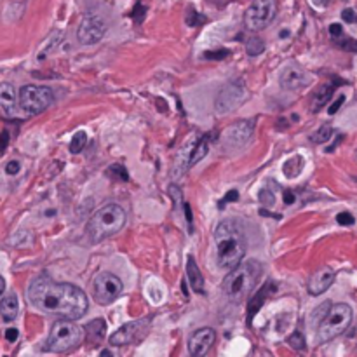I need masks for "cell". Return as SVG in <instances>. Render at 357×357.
<instances>
[{"label":"cell","instance_id":"24","mask_svg":"<svg viewBox=\"0 0 357 357\" xmlns=\"http://www.w3.org/2000/svg\"><path fill=\"white\" fill-rule=\"evenodd\" d=\"M303 165L305 159L300 157V155H294V157H291L290 161L282 165V171H284V174L288 178H296L301 173V169H303Z\"/></svg>","mask_w":357,"mask_h":357},{"label":"cell","instance_id":"12","mask_svg":"<svg viewBox=\"0 0 357 357\" xmlns=\"http://www.w3.org/2000/svg\"><path fill=\"white\" fill-rule=\"evenodd\" d=\"M105 30H106L105 23H103V19L99 16L87 14L84 16L79 30H77V38H79V42L82 45L98 44L103 38V35H105Z\"/></svg>","mask_w":357,"mask_h":357},{"label":"cell","instance_id":"25","mask_svg":"<svg viewBox=\"0 0 357 357\" xmlns=\"http://www.w3.org/2000/svg\"><path fill=\"white\" fill-rule=\"evenodd\" d=\"M86 145H87L86 131H77L75 134H73V138H71V141H70V152L71 154H80V152L86 148Z\"/></svg>","mask_w":357,"mask_h":357},{"label":"cell","instance_id":"14","mask_svg":"<svg viewBox=\"0 0 357 357\" xmlns=\"http://www.w3.org/2000/svg\"><path fill=\"white\" fill-rule=\"evenodd\" d=\"M308 82H310L308 73L298 65H288L281 71V77H279V84L286 91H298L301 87L308 86Z\"/></svg>","mask_w":357,"mask_h":357},{"label":"cell","instance_id":"39","mask_svg":"<svg viewBox=\"0 0 357 357\" xmlns=\"http://www.w3.org/2000/svg\"><path fill=\"white\" fill-rule=\"evenodd\" d=\"M342 19L345 23H357V12L354 11V9H343Z\"/></svg>","mask_w":357,"mask_h":357},{"label":"cell","instance_id":"15","mask_svg":"<svg viewBox=\"0 0 357 357\" xmlns=\"http://www.w3.org/2000/svg\"><path fill=\"white\" fill-rule=\"evenodd\" d=\"M214 340H216V333L211 327H200L190 336L188 342V350L192 356H204L209 352V349L213 347Z\"/></svg>","mask_w":357,"mask_h":357},{"label":"cell","instance_id":"37","mask_svg":"<svg viewBox=\"0 0 357 357\" xmlns=\"http://www.w3.org/2000/svg\"><path fill=\"white\" fill-rule=\"evenodd\" d=\"M145 14H147V9H145V5H143V4H136L134 12H132V19H134L136 23H141L143 18H145Z\"/></svg>","mask_w":357,"mask_h":357},{"label":"cell","instance_id":"45","mask_svg":"<svg viewBox=\"0 0 357 357\" xmlns=\"http://www.w3.org/2000/svg\"><path fill=\"white\" fill-rule=\"evenodd\" d=\"M183 207H185V216H187V222H188V225L192 227V222H194V216H192V209H190V206H188L187 202H183Z\"/></svg>","mask_w":357,"mask_h":357},{"label":"cell","instance_id":"2","mask_svg":"<svg viewBox=\"0 0 357 357\" xmlns=\"http://www.w3.org/2000/svg\"><path fill=\"white\" fill-rule=\"evenodd\" d=\"M214 242H216V258L218 265L225 270L237 267L246 256V235L242 227L233 220L222 222L214 232Z\"/></svg>","mask_w":357,"mask_h":357},{"label":"cell","instance_id":"42","mask_svg":"<svg viewBox=\"0 0 357 357\" xmlns=\"http://www.w3.org/2000/svg\"><path fill=\"white\" fill-rule=\"evenodd\" d=\"M19 169H21V165H19V162H18V161H12V162H9V164L5 165V173L11 174V176L18 174V173H19Z\"/></svg>","mask_w":357,"mask_h":357},{"label":"cell","instance_id":"20","mask_svg":"<svg viewBox=\"0 0 357 357\" xmlns=\"http://www.w3.org/2000/svg\"><path fill=\"white\" fill-rule=\"evenodd\" d=\"M19 312V303H18V296L14 293H9L7 296H4V300L0 301V316L2 319L11 323L18 317Z\"/></svg>","mask_w":357,"mask_h":357},{"label":"cell","instance_id":"49","mask_svg":"<svg viewBox=\"0 0 357 357\" xmlns=\"http://www.w3.org/2000/svg\"><path fill=\"white\" fill-rule=\"evenodd\" d=\"M101 356H112V354H110V350H101Z\"/></svg>","mask_w":357,"mask_h":357},{"label":"cell","instance_id":"47","mask_svg":"<svg viewBox=\"0 0 357 357\" xmlns=\"http://www.w3.org/2000/svg\"><path fill=\"white\" fill-rule=\"evenodd\" d=\"M4 291H5V281H4V277H0V296H2Z\"/></svg>","mask_w":357,"mask_h":357},{"label":"cell","instance_id":"3","mask_svg":"<svg viewBox=\"0 0 357 357\" xmlns=\"http://www.w3.org/2000/svg\"><path fill=\"white\" fill-rule=\"evenodd\" d=\"M260 274H261V267L253 260L246 263H239L237 267L230 268V274L223 281V293L228 296V300L241 303L255 290Z\"/></svg>","mask_w":357,"mask_h":357},{"label":"cell","instance_id":"16","mask_svg":"<svg viewBox=\"0 0 357 357\" xmlns=\"http://www.w3.org/2000/svg\"><path fill=\"white\" fill-rule=\"evenodd\" d=\"M335 281V272L331 268H321L308 281V293L312 296H319V294L326 293L329 290V286Z\"/></svg>","mask_w":357,"mask_h":357},{"label":"cell","instance_id":"13","mask_svg":"<svg viewBox=\"0 0 357 357\" xmlns=\"http://www.w3.org/2000/svg\"><path fill=\"white\" fill-rule=\"evenodd\" d=\"M253 131H255V121H239L235 124L228 126L223 131L222 139L227 147L239 148V147H244L246 143L249 141Z\"/></svg>","mask_w":357,"mask_h":357},{"label":"cell","instance_id":"19","mask_svg":"<svg viewBox=\"0 0 357 357\" xmlns=\"http://www.w3.org/2000/svg\"><path fill=\"white\" fill-rule=\"evenodd\" d=\"M274 290H277V288H274L272 286V282H268V284H265L261 290L256 293V296L253 298L251 301L248 303V323H251L253 321V317L256 316V312H258L260 308H261V305L265 303V300H267V296L270 294V291H274Z\"/></svg>","mask_w":357,"mask_h":357},{"label":"cell","instance_id":"6","mask_svg":"<svg viewBox=\"0 0 357 357\" xmlns=\"http://www.w3.org/2000/svg\"><path fill=\"white\" fill-rule=\"evenodd\" d=\"M352 308L347 303L331 305L323 323L317 326V340L321 343H326L329 340L336 338L338 335H342L343 331L350 326V323H352Z\"/></svg>","mask_w":357,"mask_h":357},{"label":"cell","instance_id":"29","mask_svg":"<svg viewBox=\"0 0 357 357\" xmlns=\"http://www.w3.org/2000/svg\"><path fill=\"white\" fill-rule=\"evenodd\" d=\"M335 38L336 44L345 51H350V53H357V40L350 37H343V35H338V37H333Z\"/></svg>","mask_w":357,"mask_h":357},{"label":"cell","instance_id":"48","mask_svg":"<svg viewBox=\"0 0 357 357\" xmlns=\"http://www.w3.org/2000/svg\"><path fill=\"white\" fill-rule=\"evenodd\" d=\"M286 37H288V30H282L281 32V38H286Z\"/></svg>","mask_w":357,"mask_h":357},{"label":"cell","instance_id":"5","mask_svg":"<svg viewBox=\"0 0 357 357\" xmlns=\"http://www.w3.org/2000/svg\"><path fill=\"white\" fill-rule=\"evenodd\" d=\"M84 342V327L77 326L71 319L56 321L51 327L45 349L49 352H70Z\"/></svg>","mask_w":357,"mask_h":357},{"label":"cell","instance_id":"35","mask_svg":"<svg viewBox=\"0 0 357 357\" xmlns=\"http://www.w3.org/2000/svg\"><path fill=\"white\" fill-rule=\"evenodd\" d=\"M336 222L340 223V225L343 227H349V225H354V216L350 213H347V211H343V213H338V216H336Z\"/></svg>","mask_w":357,"mask_h":357},{"label":"cell","instance_id":"10","mask_svg":"<svg viewBox=\"0 0 357 357\" xmlns=\"http://www.w3.org/2000/svg\"><path fill=\"white\" fill-rule=\"evenodd\" d=\"M246 96V84L242 79L237 80H230L222 91L216 96V101H214V110L220 115H225V113L232 112L233 108L241 105L242 99Z\"/></svg>","mask_w":357,"mask_h":357},{"label":"cell","instance_id":"26","mask_svg":"<svg viewBox=\"0 0 357 357\" xmlns=\"http://www.w3.org/2000/svg\"><path fill=\"white\" fill-rule=\"evenodd\" d=\"M331 136H333V128H331L329 124H324L323 128H319L316 132H314L312 136H310V139H312V143H317V145H323V143L329 141Z\"/></svg>","mask_w":357,"mask_h":357},{"label":"cell","instance_id":"44","mask_svg":"<svg viewBox=\"0 0 357 357\" xmlns=\"http://www.w3.org/2000/svg\"><path fill=\"white\" fill-rule=\"evenodd\" d=\"M18 329H16V327H11V329H7L5 331V340H7V342H16V340H18Z\"/></svg>","mask_w":357,"mask_h":357},{"label":"cell","instance_id":"46","mask_svg":"<svg viewBox=\"0 0 357 357\" xmlns=\"http://www.w3.org/2000/svg\"><path fill=\"white\" fill-rule=\"evenodd\" d=\"M293 202H294V194L290 192V190H286L284 192V204L290 206V204H293Z\"/></svg>","mask_w":357,"mask_h":357},{"label":"cell","instance_id":"38","mask_svg":"<svg viewBox=\"0 0 357 357\" xmlns=\"http://www.w3.org/2000/svg\"><path fill=\"white\" fill-rule=\"evenodd\" d=\"M9 141H11V136H9L7 131H2L0 132V155H4L5 150L9 147Z\"/></svg>","mask_w":357,"mask_h":357},{"label":"cell","instance_id":"40","mask_svg":"<svg viewBox=\"0 0 357 357\" xmlns=\"http://www.w3.org/2000/svg\"><path fill=\"white\" fill-rule=\"evenodd\" d=\"M343 103H345V96H343V94H340L338 99H336V101L333 103V105H331L329 108H327V113H329V115H335V113L338 112L340 108H342Z\"/></svg>","mask_w":357,"mask_h":357},{"label":"cell","instance_id":"32","mask_svg":"<svg viewBox=\"0 0 357 357\" xmlns=\"http://www.w3.org/2000/svg\"><path fill=\"white\" fill-rule=\"evenodd\" d=\"M167 194L171 195V199L174 200V206H181L183 204V195H181V190L176 187V185H171L169 190H167Z\"/></svg>","mask_w":357,"mask_h":357},{"label":"cell","instance_id":"23","mask_svg":"<svg viewBox=\"0 0 357 357\" xmlns=\"http://www.w3.org/2000/svg\"><path fill=\"white\" fill-rule=\"evenodd\" d=\"M209 154V141L206 138H200L197 141V145L192 148V154H190V159H188V165H195L199 161H202L206 155Z\"/></svg>","mask_w":357,"mask_h":357},{"label":"cell","instance_id":"43","mask_svg":"<svg viewBox=\"0 0 357 357\" xmlns=\"http://www.w3.org/2000/svg\"><path fill=\"white\" fill-rule=\"evenodd\" d=\"M343 33V28H342V25L340 23H333L329 27V35L331 37H338V35H342Z\"/></svg>","mask_w":357,"mask_h":357},{"label":"cell","instance_id":"28","mask_svg":"<svg viewBox=\"0 0 357 357\" xmlns=\"http://www.w3.org/2000/svg\"><path fill=\"white\" fill-rule=\"evenodd\" d=\"M331 308V301H324L323 305H319V307L316 308L312 312V317H310V324H312L314 327H317L321 323H323V319L326 317L327 310Z\"/></svg>","mask_w":357,"mask_h":357},{"label":"cell","instance_id":"34","mask_svg":"<svg viewBox=\"0 0 357 357\" xmlns=\"http://www.w3.org/2000/svg\"><path fill=\"white\" fill-rule=\"evenodd\" d=\"M228 51L227 49H214V51H209V53L204 54V58L206 60H223V58L228 56Z\"/></svg>","mask_w":357,"mask_h":357},{"label":"cell","instance_id":"11","mask_svg":"<svg viewBox=\"0 0 357 357\" xmlns=\"http://www.w3.org/2000/svg\"><path fill=\"white\" fill-rule=\"evenodd\" d=\"M148 324H150V319H139L124 324V326H121L110 336V343L115 347H122L129 345V343L136 342V340H141L145 336V333H147Z\"/></svg>","mask_w":357,"mask_h":357},{"label":"cell","instance_id":"36","mask_svg":"<svg viewBox=\"0 0 357 357\" xmlns=\"http://www.w3.org/2000/svg\"><path fill=\"white\" fill-rule=\"evenodd\" d=\"M188 18H190V19H187V23L190 25V27H195V25L204 23V16H199L195 11H194V9H190V11H188Z\"/></svg>","mask_w":357,"mask_h":357},{"label":"cell","instance_id":"9","mask_svg":"<svg viewBox=\"0 0 357 357\" xmlns=\"http://www.w3.org/2000/svg\"><path fill=\"white\" fill-rule=\"evenodd\" d=\"M122 291H124L122 281L117 275L108 274V272H101L93 281V296L101 305H108L115 301L122 294Z\"/></svg>","mask_w":357,"mask_h":357},{"label":"cell","instance_id":"7","mask_svg":"<svg viewBox=\"0 0 357 357\" xmlns=\"http://www.w3.org/2000/svg\"><path fill=\"white\" fill-rule=\"evenodd\" d=\"M53 91L45 86L28 84L19 91V106L30 115H38V113L45 112L53 105Z\"/></svg>","mask_w":357,"mask_h":357},{"label":"cell","instance_id":"41","mask_svg":"<svg viewBox=\"0 0 357 357\" xmlns=\"http://www.w3.org/2000/svg\"><path fill=\"white\" fill-rule=\"evenodd\" d=\"M237 199H239V192H237V190H230V192L218 202V207H223L227 202H232V200H237Z\"/></svg>","mask_w":357,"mask_h":357},{"label":"cell","instance_id":"17","mask_svg":"<svg viewBox=\"0 0 357 357\" xmlns=\"http://www.w3.org/2000/svg\"><path fill=\"white\" fill-rule=\"evenodd\" d=\"M342 84H343V80H338V79H333L331 82L323 84V86L316 91V94H314L312 112H319V110L331 99V96H333V93H335L336 87L342 86Z\"/></svg>","mask_w":357,"mask_h":357},{"label":"cell","instance_id":"18","mask_svg":"<svg viewBox=\"0 0 357 357\" xmlns=\"http://www.w3.org/2000/svg\"><path fill=\"white\" fill-rule=\"evenodd\" d=\"M187 277H188V282H190L192 291L202 294L204 293V277H202V274H200L195 260H194L192 256H190L187 261Z\"/></svg>","mask_w":357,"mask_h":357},{"label":"cell","instance_id":"31","mask_svg":"<svg viewBox=\"0 0 357 357\" xmlns=\"http://www.w3.org/2000/svg\"><path fill=\"white\" fill-rule=\"evenodd\" d=\"M106 173H108V174H117V178H119V180H124V181H128V180H129L128 171H126V167H124V165H121V164H113V165H110Z\"/></svg>","mask_w":357,"mask_h":357},{"label":"cell","instance_id":"4","mask_svg":"<svg viewBox=\"0 0 357 357\" xmlns=\"http://www.w3.org/2000/svg\"><path fill=\"white\" fill-rule=\"evenodd\" d=\"M126 225V211L117 204H108L93 214L87 223V235L93 242L105 241L119 233Z\"/></svg>","mask_w":357,"mask_h":357},{"label":"cell","instance_id":"1","mask_svg":"<svg viewBox=\"0 0 357 357\" xmlns=\"http://www.w3.org/2000/svg\"><path fill=\"white\" fill-rule=\"evenodd\" d=\"M28 298L38 310L60 316L61 319H79L89 307L82 290L66 282H56L47 275H40L32 282L28 288Z\"/></svg>","mask_w":357,"mask_h":357},{"label":"cell","instance_id":"33","mask_svg":"<svg viewBox=\"0 0 357 357\" xmlns=\"http://www.w3.org/2000/svg\"><path fill=\"white\" fill-rule=\"evenodd\" d=\"M260 200H261V204H265V206H272V204L275 202V195L268 190V188H263V190L260 192Z\"/></svg>","mask_w":357,"mask_h":357},{"label":"cell","instance_id":"21","mask_svg":"<svg viewBox=\"0 0 357 357\" xmlns=\"http://www.w3.org/2000/svg\"><path fill=\"white\" fill-rule=\"evenodd\" d=\"M0 106L5 113H12L16 106V89L12 84L2 82L0 84Z\"/></svg>","mask_w":357,"mask_h":357},{"label":"cell","instance_id":"8","mask_svg":"<svg viewBox=\"0 0 357 357\" xmlns=\"http://www.w3.org/2000/svg\"><path fill=\"white\" fill-rule=\"evenodd\" d=\"M277 4L275 0H253L244 14L246 28L251 32H260L274 21Z\"/></svg>","mask_w":357,"mask_h":357},{"label":"cell","instance_id":"27","mask_svg":"<svg viewBox=\"0 0 357 357\" xmlns=\"http://www.w3.org/2000/svg\"><path fill=\"white\" fill-rule=\"evenodd\" d=\"M263 51H265V44L261 38L251 37L248 42H246V53H248L249 56H258V54H261Z\"/></svg>","mask_w":357,"mask_h":357},{"label":"cell","instance_id":"30","mask_svg":"<svg viewBox=\"0 0 357 357\" xmlns=\"http://www.w3.org/2000/svg\"><path fill=\"white\" fill-rule=\"evenodd\" d=\"M288 343H290V347H293L294 350H305V336L301 335L300 331H294L293 335L288 336Z\"/></svg>","mask_w":357,"mask_h":357},{"label":"cell","instance_id":"22","mask_svg":"<svg viewBox=\"0 0 357 357\" xmlns=\"http://www.w3.org/2000/svg\"><path fill=\"white\" fill-rule=\"evenodd\" d=\"M84 331H86L87 340H89V342L98 343L106 333V323L103 319H94V321H91L86 327H84Z\"/></svg>","mask_w":357,"mask_h":357}]
</instances>
